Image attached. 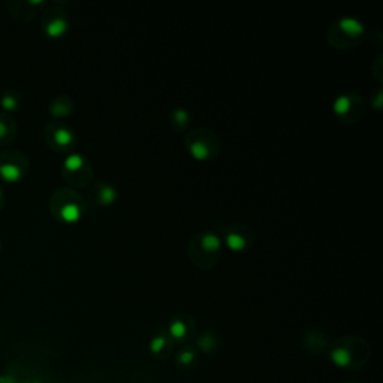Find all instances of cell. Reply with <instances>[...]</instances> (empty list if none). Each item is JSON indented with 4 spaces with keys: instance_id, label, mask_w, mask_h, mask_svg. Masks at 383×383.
<instances>
[{
    "instance_id": "9c48e42d",
    "label": "cell",
    "mask_w": 383,
    "mask_h": 383,
    "mask_svg": "<svg viewBox=\"0 0 383 383\" xmlns=\"http://www.w3.org/2000/svg\"><path fill=\"white\" fill-rule=\"evenodd\" d=\"M97 199L102 205H113L117 201V190L109 184H102L97 192Z\"/></svg>"
},
{
    "instance_id": "7c38bea8",
    "label": "cell",
    "mask_w": 383,
    "mask_h": 383,
    "mask_svg": "<svg viewBox=\"0 0 383 383\" xmlns=\"http://www.w3.org/2000/svg\"><path fill=\"white\" fill-rule=\"evenodd\" d=\"M0 175L8 181H18L21 178V170L14 163H3L0 165Z\"/></svg>"
},
{
    "instance_id": "52a82bcc",
    "label": "cell",
    "mask_w": 383,
    "mask_h": 383,
    "mask_svg": "<svg viewBox=\"0 0 383 383\" xmlns=\"http://www.w3.org/2000/svg\"><path fill=\"white\" fill-rule=\"evenodd\" d=\"M60 217L68 223H75L81 218V208L77 204H65L60 210Z\"/></svg>"
},
{
    "instance_id": "277c9868",
    "label": "cell",
    "mask_w": 383,
    "mask_h": 383,
    "mask_svg": "<svg viewBox=\"0 0 383 383\" xmlns=\"http://www.w3.org/2000/svg\"><path fill=\"white\" fill-rule=\"evenodd\" d=\"M189 151L192 157H195L196 160H207L208 157H211V150L208 144L201 139H195L189 142Z\"/></svg>"
},
{
    "instance_id": "8992f818",
    "label": "cell",
    "mask_w": 383,
    "mask_h": 383,
    "mask_svg": "<svg viewBox=\"0 0 383 383\" xmlns=\"http://www.w3.org/2000/svg\"><path fill=\"white\" fill-rule=\"evenodd\" d=\"M226 246L232 250V252H243L244 249H247L249 241L243 234H238L235 231H229L226 234Z\"/></svg>"
},
{
    "instance_id": "8fae6325",
    "label": "cell",
    "mask_w": 383,
    "mask_h": 383,
    "mask_svg": "<svg viewBox=\"0 0 383 383\" xmlns=\"http://www.w3.org/2000/svg\"><path fill=\"white\" fill-rule=\"evenodd\" d=\"M150 350L153 355L159 356L170 350V339L167 336H156L150 343Z\"/></svg>"
},
{
    "instance_id": "5b68a950",
    "label": "cell",
    "mask_w": 383,
    "mask_h": 383,
    "mask_svg": "<svg viewBox=\"0 0 383 383\" xmlns=\"http://www.w3.org/2000/svg\"><path fill=\"white\" fill-rule=\"evenodd\" d=\"M201 246L207 250V253H215L222 249V240L214 232H205L201 237Z\"/></svg>"
},
{
    "instance_id": "4fadbf2b",
    "label": "cell",
    "mask_w": 383,
    "mask_h": 383,
    "mask_svg": "<svg viewBox=\"0 0 383 383\" xmlns=\"http://www.w3.org/2000/svg\"><path fill=\"white\" fill-rule=\"evenodd\" d=\"M198 346H199L201 350H204V352H207V353L214 352L215 347H217V341H215L214 334H213V333H205V334H202V336L198 339Z\"/></svg>"
},
{
    "instance_id": "ffe728a7",
    "label": "cell",
    "mask_w": 383,
    "mask_h": 383,
    "mask_svg": "<svg viewBox=\"0 0 383 383\" xmlns=\"http://www.w3.org/2000/svg\"><path fill=\"white\" fill-rule=\"evenodd\" d=\"M0 196H2V190H0Z\"/></svg>"
},
{
    "instance_id": "ac0fdd59",
    "label": "cell",
    "mask_w": 383,
    "mask_h": 383,
    "mask_svg": "<svg viewBox=\"0 0 383 383\" xmlns=\"http://www.w3.org/2000/svg\"><path fill=\"white\" fill-rule=\"evenodd\" d=\"M2 105L6 109H9V111H12V109H15V106H17V99L12 97V96H3L2 97Z\"/></svg>"
},
{
    "instance_id": "5bb4252c",
    "label": "cell",
    "mask_w": 383,
    "mask_h": 383,
    "mask_svg": "<svg viewBox=\"0 0 383 383\" xmlns=\"http://www.w3.org/2000/svg\"><path fill=\"white\" fill-rule=\"evenodd\" d=\"M195 362H196V352L192 350V349L181 350L177 355V364L181 365V367H192Z\"/></svg>"
},
{
    "instance_id": "2e32d148",
    "label": "cell",
    "mask_w": 383,
    "mask_h": 383,
    "mask_svg": "<svg viewBox=\"0 0 383 383\" xmlns=\"http://www.w3.org/2000/svg\"><path fill=\"white\" fill-rule=\"evenodd\" d=\"M83 165H84V159H83L81 154H77V153L68 156L66 160H65V168H66L68 171H72V172L81 170Z\"/></svg>"
},
{
    "instance_id": "7a4b0ae2",
    "label": "cell",
    "mask_w": 383,
    "mask_h": 383,
    "mask_svg": "<svg viewBox=\"0 0 383 383\" xmlns=\"http://www.w3.org/2000/svg\"><path fill=\"white\" fill-rule=\"evenodd\" d=\"M337 26H339V29H340L344 35H347L349 38H361V36L365 33L364 24H362L359 20L353 18V17H343V18L337 23Z\"/></svg>"
},
{
    "instance_id": "6da1fadb",
    "label": "cell",
    "mask_w": 383,
    "mask_h": 383,
    "mask_svg": "<svg viewBox=\"0 0 383 383\" xmlns=\"http://www.w3.org/2000/svg\"><path fill=\"white\" fill-rule=\"evenodd\" d=\"M355 346L352 341H339L330 352L331 361L339 367V368H353L359 367L358 361L355 359Z\"/></svg>"
},
{
    "instance_id": "44dd1931",
    "label": "cell",
    "mask_w": 383,
    "mask_h": 383,
    "mask_svg": "<svg viewBox=\"0 0 383 383\" xmlns=\"http://www.w3.org/2000/svg\"><path fill=\"white\" fill-rule=\"evenodd\" d=\"M346 383H350V382H346Z\"/></svg>"
},
{
    "instance_id": "e0dca14e",
    "label": "cell",
    "mask_w": 383,
    "mask_h": 383,
    "mask_svg": "<svg viewBox=\"0 0 383 383\" xmlns=\"http://www.w3.org/2000/svg\"><path fill=\"white\" fill-rule=\"evenodd\" d=\"M54 139H56L59 145H69L74 141V133L66 128H60L54 133Z\"/></svg>"
},
{
    "instance_id": "9a60e30c",
    "label": "cell",
    "mask_w": 383,
    "mask_h": 383,
    "mask_svg": "<svg viewBox=\"0 0 383 383\" xmlns=\"http://www.w3.org/2000/svg\"><path fill=\"white\" fill-rule=\"evenodd\" d=\"M189 119H190L189 113L186 111V109H183V108H178V109H175V111L172 113V123L178 129H184L189 125Z\"/></svg>"
},
{
    "instance_id": "d6986e66",
    "label": "cell",
    "mask_w": 383,
    "mask_h": 383,
    "mask_svg": "<svg viewBox=\"0 0 383 383\" xmlns=\"http://www.w3.org/2000/svg\"><path fill=\"white\" fill-rule=\"evenodd\" d=\"M5 135H6V126L2 122H0V138L5 136Z\"/></svg>"
},
{
    "instance_id": "ba28073f",
    "label": "cell",
    "mask_w": 383,
    "mask_h": 383,
    "mask_svg": "<svg viewBox=\"0 0 383 383\" xmlns=\"http://www.w3.org/2000/svg\"><path fill=\"white\" fill-rule=\"evenodd\" d=\"M46 35L51 38H59L68 30V21L65 18H54L46 24Z\"/></svg>"
},
{
    "instance_id": "3957f363",
    "label": "cell",
    "mask_w": 383,
    "mask_h": 383,
    "mask_svg": "<svg viewBox=\"0 0 383 383\" xmlns=\"http://www.w3.org/2000/svg\"><path fill=\"white\" fill-rule=\"evenodd\" d=\"M168 333H170V337L174 340H184L189 334V326L183 319L177 317L170 323Z\"/></svg>"
},
{
    "instance_id": "30bf717a",
    "label": "cell",
    "mask_w": 383,
    "mask_h": 383,
    "mask_svg": "<svg viewBox=\"0 0 383 383\" xmlns=\"http://www.w3.org/2000/svg\"><path fill=\"white\" fill-rule=\"evenodd\" d=\"M352 109V99L349 94H341L336 99L334 102V113L339 117H344L350 113Z\"/></svg>"
}]
</instances>
